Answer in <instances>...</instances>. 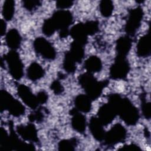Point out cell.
I'll use <instances>...</instances> for the list:
<instances>
[{
  "mask_svg": "<svg viewBox=\"0 0 151 151\" xmlns=\"http://www.w3.org/2000/svg\"><path fill=\"white\" fill-rule=\"evenodd\" d=\"M109 101L116 113H118L127 124H134L136 123L138 119L137 110L127 99L113 94Z\"/></svg>",
  "mask_w": 151,
  "mask_h": 151,
  "instance_id": "6da1fadb",
  "label": "cell"
},
{
  "mask_svg": "<svg viewBox=\"0 0 151 151\" xmlns=\"http://www.w3.org/2000/svg\"><path fill=\"white\" fill-rule=\"evenodd\" d=\"M0 107L1 111L8 110L15 117H19L25 113L24 106L8 92L2 90L0 93Z\"/></svg>",
  "mask_w": 151,
  "mask_h": 151,
  "instance_id": "7a4b0ae2",
  "label": "cell"
},
{
  "mask_svg": "<svg viewBox=\"0 0 151 151\" xmlns=\"http://www.w3.org/2000/svg\"><path fill=\"white\" fill-rule=\"evenodd\" d=\"M80 82L88 96L92 99H96L100 95L104 86L103 82L96 80L90 73L82 75Z\"/></svg>",
  "mask_w": 151,
  "mask_h": 151,
  "instance_id": "3957f363",
  "label": "cell"
},
{
  "mask_svg": "<svg viewBox=\"0 0 151 151\" xmlns=\"http://www.w3.org/2000/svg\"><path fill=\"white\" fill-rule=\"evenodd\" d=\"M9 72L12 77L18 80L23 75V64L15 50H11L4 57Z\"/></svg>",
  "mask_w": 151,
  "mask_h": 151,
  "instance_id": "277c9868",
  "label": "cell"
},
{
  "mask_svg": "<svg viewBox=\"0 0 151 151\" xmlns=\"http://www.w3.org/2000/svg\"><path fill=\"white\" fill-rule=\"evenodd\" d=\"M51 19L56 29H60L62 34L67 33V28L72 22L71 12L67 10L59 9L53 14Z\"/></svg>",
  "mask_w": 151,
  "mask_h": 151,
  "instance_id": "5b68a950",
  "label": "cell"
},
{
  "mask_svg": "<svg viewBox=\"0 0 151 151\" xmlns=\"http://www.w3.org/2000/svg\"><path fill=\"white\" fill-rule=\"evenodd\" d=\"M34 47L36 52L44 58L52 60L55 57V51L54 47L44 38H37L34 42Z\"/></svg>",
  "mask_w": 151,
  "mask_h": 151,
  "instance_id": "8992f818",
  "label": "cell"
},
{
  "mask_svg": "<svg viewBox=\"0 0 151 151\" xmlns=\"http://www.w3.org/2000/svg\"><path fill=\"white\" fill-rule=\"evenodd\" d=\"M126 136L125 128L120 124H116L105 133L104 139L107 145H114L123 140Z\"/></svg>",
  "mask_w": 151,
  "mask_h": 151,
  "instance_id": "52a82bcc",
  "label": "cell"
},
{
  "mask_svg": "<svg viewBox=\"0 0 151 151\" xmlns=\"http://www.w3.org/2000/svg\"><path fill=\"white\" fill-rule=\"evenodd\" d=\"M129 65L124 57L119 56L110 68V75L113 78L120 79L125 77L128 73Z\"/></svg>",
  "mask_w": 151,
  "mask_h": 151,
  "instance_id": "ba28073f",
  "label": "cell"
},
{
  "mask_svg": "<svg viewBox=\"0 0 151 151\" xmlns=\"http://www.w3.org/2000/svg\"><path fill=\"white\" fill-rule=\"evenodd\" d=\"M18 94L24 103L29 107L35 109L38 105L37 96H35L31 90L25 85H19L17 88Z\"/></svg>",
  "mask_w": 151,
  "mask_h": 151,
  "instance_id": "9c48e42d",
  "label": "cell"
},
{
  "mask_svg": "<svg viewBox=\"0 0 151 151\" xmlns=\"http://www.w3.org/2000/svg\"><path fill=\"white\" fill-rule=\"evenodd\" d=\"M142 18V11L140 8L133 9L127 19L126 29L130 34H133L138 28Z\"/></svg>",
  "mask_w": 151,
  "mask_h": 151,
  "instance_id": "30bf717a",
  "label": "cell"
},
{
  "mask_svg": "<svg viewBox=\"0 0 151 151\" xmlns=\"http://www.w3.org/2000/svg\"><path fill=\"white\" fill-rule=\"evenodd\" d=\"M116 114V110L113 106L110 103H108L99 109L97 118L103 124H107L114 119Z\"/></svg>",
  "mask_w": 151,
  "mask_h": 151,
  "instance_id": "8fae6325",
  "label": "cell"
},
{
  "mask_svg": "<svg viewBox=\"0 0 151 151\" xmlns=\"http://www.w3.org/2000/svg\"><path fill=\"white\" fill-rule=\"evenodd\" d=\"M17 131L19 135L26 140L33 142L37 139V130L32 124L19 126L17 127Z\"/></svg>",
  "mask_w": 151,
  "mask_h": 151,
  "instance_id": "7c38bea8",
  "label": "cell"
},
{
  "mask_svg": "<svg viewBox=\"0 0 151 151\" xmlns=\"http://www.w3.org/2000/svg\"><path fill=\"white\" fill-rule=\"evenodd\" d=\"M5 41L6 45L11 50H15L21 44V37L17 30L11 29L5 35Z\"/></svg>",
  "mask_w": 151,
  "mask_h": 151,
  "instance_id": "4fadbf2b",
  "label": "cell"
},
{
  "mask_svg": "<svg viewBox=\"0 0 151 151\" xmlns=\"http://www.w3.org/2000/svg\"><path fill=\"white\" fill-rule=\"evenodd\" d=\"M103 124L97 117H93L90 122V129L93 136L97 140L104 139L105 133L103 128Z\"/></svg>",
  "mask_w": 151,
  "mask_h": 151,
  "instance_id": "5bb4252c",
  "label": "cell"
},
{
  "mask_svg": "<svg viewBox=\"0 0 151 151\" xmlns=\"http://www.w3.org/2000/svg\"><path fill=\"white\" fill-rule=\"evenodd\" d=\"M71 118V124L73 129L79 133H83L86 130V120L81 113L74 111Z\"/></svg>",
  "mask_w": 151,
  "mask_h": 151,
  "instance_id": "9a60e30c",
  "label": "cell"
},
{
  "mask_svg": "<svg viewBox=\"0 0 151 151\" xmlns=\"http://www.w3.org/2000/svg\"><path fill=\"white\" fill-rule=\"evenodd\" d=\"M76 109L82 112H88L91 109V99L87 96L79 95L75 99Z\"/></svg>",
  "mask_w": 151,
  "mask_h": 151,
  "instance_id": "2e32d148",
  "label": "cell"
},
{
  "mask_svg": "<svg viewBox=\"0 0 151 151\" xmlns=\"http://www.w3.org/2000/svg\"><path fill=\"white\" fill-rule=\"evenodd\" d=\"M84 67L89 73H96L101 68V61L97 57L91 56L84 62Z\"/></svg>",
  "mask_w": 151,
  "mask_h": 151,
  "instance_id": "e0dca14e",
  "label": "cell"
},
{
  "mask_svg": "<svg viewBox=\"0 0 151 151\" xmlns=\"http://www.w3.org/2000/svg\"><path fill=\"white\" fill-rule=\"evenodd\" d=\"M44 73V71L43 68L37 63H32L27 70L28 77L32 81L40 79L43 76Z\"/></svg>",
  "mask_w": 151,
  "mask_h": 151,
  "instance_id": "ac0fdd59",
  "label": "cell"
},
{
  "mask_svg": "<svg viewBox=\"0 0 151 151\" xmlns=\"http://www.w3.org/2000/svg\"><path fill=\"white\" fill-rule=\"evenodd\" d=\"M131 47L130 39L127 37H123L119 39L117 42L116 48L119 56L124 57L129 51Z\"/></svg>",
  "mask_w": 151,
  "mask_h": 151,
  "instance_id": "d6986e66",
  "label": "cell"
},
{
  "mask_svg": "<svg viewBox=\"0 0 151 151\" xmlns=\"http://www.w3.org/2000/svg\"><path fill=\"white\" fill-rule=\"evenodd\" d=\"M15 12V2L12 0L4 1L2 8V14L4 20L10 21L13 18Z\"/></svg>",
  "mask_w": 151,
  "mask_h": 151,
  "instance_id": "ffe728a7",
  "label": "cell"
},
{
  "mask_svg": "<svg viewBox=\"0 0 151 151\" xmlns=\"http://www.w3.org/2000/svg\"><path fill=\"white\" fill-rule=\"evenodd\" d=\"M137 49L139 55L141 56H145L149 52V41L147 35L142 37L139 41Z\"/></svg>",
  "mask_w": 151,
  "mask_h": 151,
  "instance_id": "44dd1931",
  "label": "cell"
},
{
  "mask_svg": "<svg viewBox=\"0 0 151 151\" xmlns=\"http://www.w3.org/2000/svg\"><path fill=\"white\" fill-rule=\"evenodd\" d=\"M113 8V2L111 1L104 0L100 2V11L101 15L105 17H109L111 15Z\"/></svg>",
  "mask_w": 151,
  "mask_h": 151,
  "instance_id": "7402d4cb",
  "label": "cell"
},
{
  "mask_svg": "<svg viewBox=\"0 0 151 151\" xmlns=\"http://www.w3.org/2000/svg\"><path fill=\"white\" fill-rule=\"evenodd\" d=\"M74 146V142L72 140H65L61 141L59 144L60 149L62 150H70Z\"/></svg>",
  "mask_w": 151,
  "mask_h": 151,
  "instance_id": "603a6c76",
  "label": "cell"
},
{
  "mask_svg": "<svg viewBox=\"0 0 151 151\" xmlns=\"http://www.w3.org/2000/svg\"><path fill=\"white\" fill-rule=\"evenodd\" d=\"M73 4V2L71 1H59L57 2V6L61 10H66L70 8Z\"/></svg>",
  "mask_w": 151,
  "mask_h": 151,
  "instance_id": "cb8c5ba5",
  "label": "cell"
},
{
  "mask_svg": "<svg viewBox=\"0 0 151 151\" xmlns=\"http://www.w3.org/2000/svg\"><path fill=\"white\" fill-rule=\"evenodd\" d=\"M24 6L29 9L31 10L36 8L40 4V2L38 1H25L23 2Z\"/></svg>",
  "mask_w": 151,
  "mask_h": 151,
  "instance_id": "d4e9b609",
  "label": "cell"
},
{
  "mask_svg": "<svg viewBox=\"0 0 151 151\" xmlns=\"http://www.w3.org/2000/svg\"><path fill=\"white\" fill-rule=\"evenodd\" d=\"M37 97L39 104L44 103L47 100V95L44 91H41L38 93V94L37 96Z\"/></svg>",
  "mask_w": 151,
  "mask_h": 151,
  "instance_id": "484cf974",
  "label": "cell"
},
{
  "mask_svg": "<svg viewBox=\"0 0 151 151\" xmlns=\"http://www.w3.org/2000/svg\"><path fill=\"white\" fill-rule=\"evenodd\" d=\"M52 90L54 91L56 93H59L61 92V86L60 83L57 81H55L52 84Z\"/></svg>",
  "mask_w": 151,
  "mask_h": 151,
  "instance_id": "4316f807",
  "label": "cell"
},
{
  "mask_svg": "<svg viewBox=\"0 0 151 151\" xmlns=\"http://www.w3.org/2000/svg\"><path fill=\"white\" fill-rule=\"evenodd\" d=\"M0 27H1V36L6 35V25L5 22V20L1 19V23H0Z\"/></svg>",
  "mask_w": 151,
  "mask_h": 151,
  "instance_id": "83f0119b",
  "label": "cell"
}]
</instances>
